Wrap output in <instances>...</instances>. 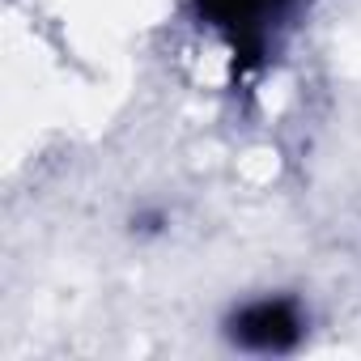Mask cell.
I'll return each instance as SVG.
<instances>
[{
	"label": "cell",
	"instance_id": "cell-1",
	"mask_svg": "<svg viewBox=\"0 0 361 361\" xmlns=\"http://www.w3.org/2000/svg\"><path fill=\"white\" fill-rule=\"evenodd\" d=\"M230 336H234V344H243L251 353H285L302 336V314L289 298H264L234 314Z\"/></svg>",
	"mask_w": 361,
	"mask_h": 361
},
{
	"label": "cell",
	"instance_id": "cell-2",
	"mask_svg": "<svg viewBox=\"0 0 361 361\" xmlns=\"http://www.w3.org/2000/svg\"><path fill=\"white\" fill-rule=\"evenodd\" d=\"M200 9L243 56H255L264 47L268 18L281 9V0H200Z\"/></svg>",
	"mask_w": 361,
	"mask_h": 361
}]
</instances>
